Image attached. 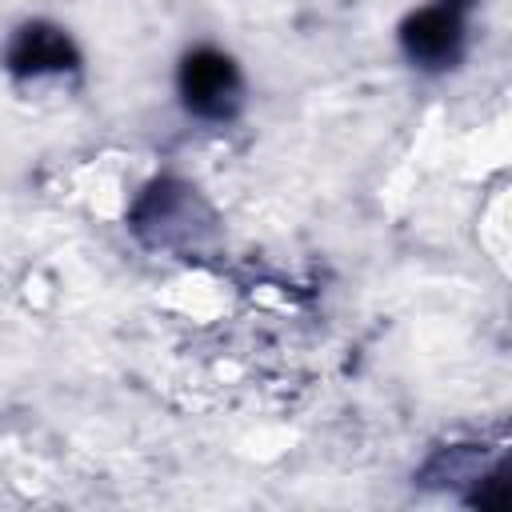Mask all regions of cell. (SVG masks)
<instances>
[{
	"label": "cell",
	"mask_w": 512,
	"mask_h": 512,
	"mask_svg": "<svg viewBox=\"0 0 512 512\" xmlns=\"http://www.w3.org/2000/svg\"><path fill=\"white\" fill-rule=\"evenodd\" d=\"M180 96L196 116H208V120L228 116L236 108V96H240L236 64L224 52H212V48H200V52L184 56V64H180Z\"/></svg>",
	"instance_id": "cell-1"
},
{
	"label": "cell",
	"mask_w": 512,
	"mask_h": 512,
	"mask_svg": "<svg viewBox=\"0 0 512 512\" xmlns=\"http://www.w3.org/2000/svg\"><path fill=\"white\" fill-rule=\"evenodd\" d=\"M400 40H404V48H408L412 60L444 64L460 48V20H456L452 8H424V12H416V16L404 20Z\"/></svg>",
	"instance_id": "cell-3"
},
{
	"label": "cell",
	"mask_w": 512,
	"mask_h": 512,
	"mask_svg": "<svg viewBox=\"0 0 512 512\" xmlns=\"http://www.w3.org/2000/svg\"><path fill=\"white\" fill-rule=\"evenodd\" d=\"M8 68L16 76H40V72H64L76 68L72 40L52 24H28L8 48Z\"/></svg>",
	"instance_id": "cell-2"
}]
</instances>
